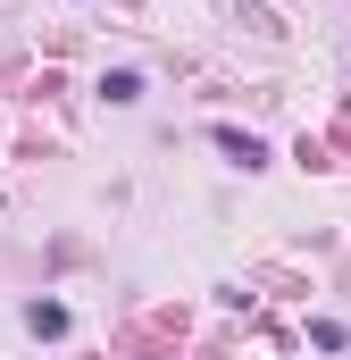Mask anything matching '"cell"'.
I'll return each instance as SVG.
<instances>
[{
    "label": "cell",
    "mask_w": 351,
    "mask_h": 360,
    "mask_svg": "<svg viewBox=\"0 0 351 360\" xmlns=\"http://www.w3.org/2000/svg\"><path fill=\"white\" fill-rule=\"evenodd\" d=\"M218 151H234V160H243V168H260V160H267L260 143H251V134H234V126H218Z\"/></svg>",
    "instance_id": "obj_1"
},
{
    "label": "cell",
    "mask_w": 351,
    "mask_h": 360,
    "mask_svg": "<svg viewBox=\"0 0 351 360\" xmlns=\"http://www.w3.org/2000/svg\"><path fill=\"white\" fill-rule=\"evenodd\" d=\"M25 327H34V335H59V327H67V310H59V302H34V310H25Z\"/></svg>",
    "instance_id": "obj_2"
},
{
    "label": "cell",
    "mask_w": 351,
    "mask_h": 360,
    "mask_svg": "<svg viewBox=\"0 0 351 360\" xmlns=\"http://www.w3.org/2000/svg\"><path fill=\"white\" fill-rule=\"evenodd\" d=\"M100 92H109V101H143V76H134V68H117V76H109Z\"/></svg>",
    "instance_id": "obj_3"
}]
</instances>
